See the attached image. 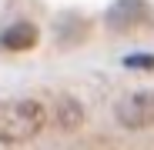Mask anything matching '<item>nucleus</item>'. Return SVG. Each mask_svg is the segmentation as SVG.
I'll return each mask as SVG.
<instances>
[{"instance_id":"nucleus-1","label":"nucleus","mask_w":154,"mask_h":150,"mask_svg":"<svg viewBox=\"0 0 154 150\" xmlns=\"http://www.w3.org/2000/svg\"><path fill=\"white\" fill-rule=\"evenodd\" d=\"M47 123V107L40 100H0V143H23L34 140Z\"/></svg>"},{"instance_id":"nucleus-2","label":"nucleus","mask_w":154,"mask_h":150,"mask_svg":"<svg viewBox=\"0 0 154 150\" xmlns=\"http://www.w3.org/2000/svg\"><path fill=\"white\" fill-rule=\"evenodd\" d=\"M117 120L127 130H144L154 123V93L151 90H137L131 97H124L117 104Z\"/></svg>"},{"instance_id":"nucleus-3","label":"nucleus","mask_w":154,"mask_h":150,"mask_svg":"<svg viewBox=\"0 0 154 150\" xmlns=\"http://www.w3.org/2000/svg\"><path fill=\"white\" fill-rule=\"evenodd\" d=\"M37 27L34 23H14V27H7L4 34H0V43H4L7 50H30L37 43Z\"/></svg>"},{"instance_id":"nucleus-4","label":"nucleus","mask_w":154,"mask_h":150,"mask_svg":"<svg viewBox=\"0 0 154 150\" xmlns=\"http://www.w3.org/2000/svg\"><path fill=\"white\" fill-rule=\"evenodd\" d=\"M60 110H64V117H60V127H74V123L84 117V113H81V107H77L74 100H60Z\"/></svg>"},{"instance_id":"nucleus-5","label":"nucleus","mask_w":154,"mask_h":150,"mask_svg":"<svg viewBox=\"0 0 154 150\" xmlns=\"http://www.w3.org/2000/svg\"><path fill=\"white\" fill-rule=\"evenodd\" d=\"M124 67H131V70H154V57L151 54H134V57H127Z\"/></svg>"}]
</instances>
